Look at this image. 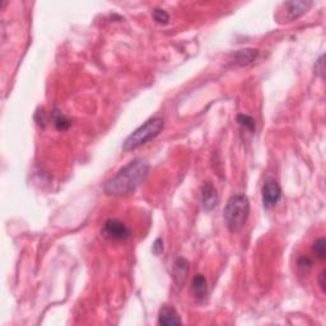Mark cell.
Returning <instances> with one entry per match:
<instances>
[{
    "instance_id": "7",
    "label": "cell",
    "mask_w": 326,
    "mask_h": 326,
    "mask_svg": "<svg viewBox=\"0 0 326 326\" xmlns=\"http://www.w3.org/2000/svg\"><path fill=\"white\" fill-rule=\"evenodd\" d=\"M312 7V2H303V0H299V2H287L284 3L285 12L288 14V18L289 20H297L301 16H303L309 8Z\"/></svg>"
},
{
    "instance_id": "11",
    "label": "cell",
    "mask_w": 326,
    "mask_h": 326,
    "mask_svg": "<svg viewBox=\"0 0 326 326\" xmlns=\"http://www.w3.org/2000/svg\"><path fill=\"white\" fill-rule=\"evenodd\" d=\"M193 292L197 298H204L208 293V283L205 276L202 274H198L193 279Z\"/></svg>"
},
{
    "instance_id": "17",
    "label": "cell",
    "mask_w": 326,
    "mask_h": 326,
    "mask_svg": "<svg viewBox=\"0 0 326 326\" xmlns=\"http://www.w3.org/2000/svg\"><path fill=\"white\" fill-rule=\"evenodd\" d=\"M152 251L153 254L155 255H159L163 252V241L162 238H157V240L153 242V247H152Z\"/></svg>"
},
{
    "instance_id": "19",
    "label": "cell",
    "mask_w": 326,
    "mask_h": 326,
    "mask_svg": "<svg viewBox=\"0 0 326 326\" xmlns=\"http://www.w3.org/2000/svg\"><path fill=\"white\" fill-rule=\"evenodd\" d=\"M325 274H326V270H322V273L320 274V278H318V283H320V287H321V289H322V292H325V285H326Z\"/></svg>"
},
{
    "instance_id": "12",
    "label": "cell",
    "mask_w": 326,
    "mask_h": 326,
    "mask_svg": "<svg viewBox=\"0 0 326 326\" xmlns=\"http://www.w3.org/2000/svg\"><path fill=\"white\" fill-rule=\"evenodd\" d=\"M53 120H54V124H55L56 129L58 130H67V129H69L70 125H72L70 120L67 119V116H64L63 113L58 112V111H55V113H54Z\"/></svg>"
},
{
    "instance_id": "8",
    "label": "cell",
    "mask_w": 326,
    "mask_h": 326,
    "mask_svg": "<svg viewBox=\"0 0 326 326\" xmlns=\"http://www.w3.org/2000/svg\"><path fill=\"white\" fill-rule=\"evenodd\" d=\"M158 323H159V325H166V326L180 325L181 323L180 315H179L176 309L172 308V307L163 306L159 311V315H158Z\"/></svg>"
},
{
    "instance_id": "1",
    "label": "cell",
    "mask_w": 326,
    "mask_h": 326,
    "mask_svg": "<svg viewBox=\"0 0 326 326\" xmlns=\"http://www.w3.org/2000/svg\"><path fill=\"white\" fill-rule=\"evenodd\" d=\"M148 172L149 165L146 160L140 158L131 160L105 184L103 190L108 195H126L133 193L145 180Z\"/></svg>"
},
{
    "instance_id": "10",
    "label": "cell",
    "mask_w": 326,
    "mask_h": 326,
    "mask_svg": "<svg viewBox=\"0 0 326 326\" xmlns=\"http://www.w3.org/2000/svg\"><path fill=\"white\" fill-rule=\"evenodd\" d=\"M259 55V51L256 49H243V50H238L235 54V60L238 65H249L251 64L255 59Z\"/></svg>"
},
{
    "instance_id": "6",
    "label": "cell",
    "mask_w": 326,
    "mask_h": 326,
    "mask_svg": "<svg viewBox=\"0 0 326 326\" xmlns=\"http://www.w3.org/2000/svg\"><path fill=\"white\" fill-rule=\"evenodd\" d=\"M202 203L205 212H210V210H213L214 208H217V205H218V193H217V189L212 185V183H205L204 185H203Z\"/></svg>"
},
{
    "instance_id": "4",
    "label": "cell",
    "mask_w": 326,
    "mask_h": 326,
    "mask_svg": "<svg viewBox=\"0 0 326 326\" xmlns=\"http://www.w3.org/2000/svg\"><path fill=\"white\" fill-rule=\"evenodd\" d=\"M102 235L105 237L110 238V240L121 241L130 237V230L124 222L119 221V219L110 218L103 223Z\"/></svg>"
},
{
    "instance_id": "9",
    "label": "cell",
    "mask_w": 326,
    "mask_h": 326,
    "mask_svg": "<svg viewBox=\"0 0 326 326\" xmlns=\"http://www.w3.org/2000/svg\"><path fill=\"white\" fill-rule=\"evenodd\" d=\"M189 274V263L188 260L184 257H179L174 263V278L179 285H183L185 283Z\"/></svg>"
},
{
    "instance_id": "15",
    "label": "cell",
    "mask_w": 326,
    "mask_h": 326,
    "mask_svg": "<svg viewBox=\"0 0 326 326\" xmlns=\"http://www.w3.org/2000/svg\"><path fill=\"white\" fill-rule=\"evenodd\" d=\"M153 18H154L155 22L159 23V25H166L170 21V14L167 13L166 11H163V9L155 8L154 11H153Z\"/></svg>"
},
{
    "instance_id": "5",
    "label": "cell",
    "mask_w": 326,
    "mask_h": 326,
    "mask_svg": "<svg viewBox=\"0 0 326 326\" xmlns=\"http://www.w3.org/2000/svg\"><path fill=\"white\" fill-rule=\"evenodd\" d=\"M261 195H263L264 207L266 209H270L279 203L280 198H282V189L276 181L268 180L264 184Z\"/></svg>"
},
{
    "instance_id": "16",
    "label": "cell",
    "mask_w": 326,
    "mask_h": 326,
    "mask_svg": "<svg viewBox=\"0 0 326 326\" xmlns=\"http://www.w3.org/2000/svg\"><path fill=\"white\" fill-rule=\"evenodd\" d=\"M298 266L303 270H308L312 266V260L309 259L308 256H303L298 260Z\"/></svg>"
},
{
    "instance_id": "14",
    "label": "cell",
    "mask_w": 326,
    "mask_h": 326,
    "mask_svg": "<svg viewBox=\"0 0 326 326\" xmlns=\"http://www.w3.org/2000/svg\"><path fill=\"white\" fill-rule=\"evenodd\" d=\"M237 121L241 126L245 127L246 130L252 131L255 129V120L251 116H249V115H238Z\"/></svg>"
},
{
    "instance_id": "3",
    "label": "cell",
    "mask_w": 326,
    "mask_h": 326,
    "mask_svg": "<svg viewBox=\"0 0 326 326\" xmlns=\"http://www.w3.org/2000/svg\"><path fill=\"white\" fill-rule=\"evenodd\" d=\"M163 127H165V120L162 117H152V119L146 120L141 126L134 130L133 133L127 136V139L122 144V149L129 152V150L140 148L141 145H145L146 143H149L150 140L159 135Z\"/></svg>"
},
{
    "instance_id": "18",
    "label": "cell",
    "mask_w": 326,
    "mask_h": 326,
    "mask_svg": "<svg viewBox=\"0 0 326 326\" xmlns=\"http://www.w3.org/2000/svg\"><path fill=\"white\" fill-rule=\"evenodd\" d=\"M315 70H316V74H318L320 77H323V70H325V68H323V55L320 56V59L316 61Z\"/></svg>"
},
{
    "instance_id": "2",
    "label": "cell",
    "mask_w": 326,
    "mask_h": 326,
    "mask_svg": "<svg viewBox=\"0 0 326 326\" xmlns=\"http://www.w3.org/2000/svg\"><path fill=\"white\" fill-rule=\"evenodd\" d=\"M224 222L231 232H238L245 226L250 214V202L245 194L231 197L224 208Z\"/></svg>"
},
{
    "instance_id": "13",
    "label": "cell",
    "mask_w": 326,
    "mask_h": 326,
    "mask_svg": "<svg viewBox=\"0 0 326 326\" xmlns=\"http://www.w3.org/2000/svg\"><path fill=\"white\" fill-rule=\"evenodd\" d=\"M312 251L318 259H325L326 257V241L323 237L317 238L312 245Z\"/></svg>"
}]
</instances>
